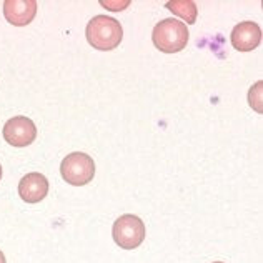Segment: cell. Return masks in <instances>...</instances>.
Segmentation results:
<instances>
[{"label": "cell", "instance_id": "obj_1", "mask_svg": "<svg viewBox=\"0 0 263 263\" xmlns=\"http://www.w3.org/2000/svg\"><path fill=\"white\" fill-rule=\"evenodd\" d=\"M85 37L95 50L108 52L122 44L123 29L115 18L108 15H97L87 24Z\"/></svg>", "mask_w": 263, "mask_h": 263}, {"label": "cell", "instance_id": "obj_2", "mask_svg": "<svg viewBox=\"0 0 263 263\" xmlns=\"http://www.w3.org/2000/svg\"><path fill=\"white\" fill-rule=\"evenodd\" d=\"M189 27L177 18H165L158 22L152 33L154 45L165 53H177L189 44Z\"/></svg>", "mask_w": 263, "mask_h": 263}, {"label": "cell", "instance_id": "obj_3", "mask_svg": "<svg viewBox=\"0 0 263 263\" xmlns=\"http://www.w3.org/2000/svg\"><path fill=\"white\" fill-rule=\"evenodd\" d=\"M60 172L67 183L82 186L93 180L95 162H93V158L88 157L87 154L73 152V154H68V157H65L64 160H62Z\"/></svg>", "mask_w": 263, "mask_h": 263}, {"label": "cell", "instance_id": "obj_4", "mask_svg": "<svg viewBox=\"0 0 263 263\" xmlns=\"http://www.w3.org/2000/svg\"><path fill=\"white\" fill-rule=\"evenodd\" d=\"M112 237L115 243L123 250H135L145 240V223L137 215H122L115 220L112 228Z\"/></svg>", "mask_w": 263, "mask_h": 263}, {"label": "cell", "instance_id": "obj_5", "mask_svg": "<svg viewBox=\"0 0 263 263\" xmlns=\"http://www.w3.org/2000/svg\"><path fill=\"white\" fill-rule=\"evenodd\" d=\"M4 138L13 147H27L37 138V127L29 117H13L4 125Z\"/></svg>", "mask_w": 263, "mask_h": 263}, {"label": "cell", "instance_id": "obj_6", "mask_svg": "<svg viewBox=\"0 0 263 263\" xmlns=\"http://www.w3.org/2000/svg\"><path fill=\"white\" fill-rule=\"evenodd\" d=\"M230 42L235 50L250 52L255 50L261 42V29L255 22H241L233 27Z\"/></svg>", "mask_w": 263, "mask_h": 263}, {"label": "cell", "instance_id": "obj_7", "mask_svg": "<svg viewBox=\"0 0 263 263\" xmlns=\"http://www.w3.org/2000/svg\"><path fill=\"white\" fill-rule=\"evenodd\" d=\"M48 193V180L39 172L27 174L18 182V195L27 203H39Z\"/></svg>", "mask_w": 263, "mask_h": 263}, {"label": "cell", "instance_id": "obj_8", "mask_svg": "<svg viewBox=\"0 0 263 263\" xmlns=\"http://www.w3.org/2000/svg\"><path fill=\"white\" fill-rule=\"evenodd\" d=\"M4 15L7 22L15 27L29 25L37 15V2L35 0H7L4 2Z\"/></svg>", "mask_w": 263, "mask_h": 263}, {"label": "cell", "instance_id": "obj_9", "mask_svg": "<svg viewBox=\"0 0 263 263\" xmlns=\"http://www.w3.org/2000/svg\"><path fill=\"white\" fill-rule=\"evenodd\" d=\"M167 9L177 17H182L189 25L195 24L198 15L197 5L192 0H172V2H167Z\"/></svg>", "mask_w": 263, "mask_h": 263}, {"label": "cell", "instance_id": "obj_10", "mask_svg": "<svg viewBox=\"0 0 263 263\" xmlns=\"http://www.w3.org/2000/svg\"><path fill=\"white\" fill-rule=\"evenodd\" d=\"M261 82H257L252 88L250 92H248V102H250V105L253 110H257L258 114H261Z\"/></svg>", "mask_w": 263, "mask_h": 263}, {"label": "cell", "instance_id": "obj_11", "mask_svg": "<svg viewBox=\"0 0 263 263\" xmlns=\"http://www.w3.org/2000/svg\"><path fill=\"white\" fill-rule=\"evenodd\" d=\"M130 2H102L103 7H108V9H114V10H122L125 9Z\"/></svg>", "mask_w": 263, "mask_h": 263}, {"label": "cell", "instance_id": "obj_12", "mask_svg": "<svg viewBox=\"0 0 263 263\" xmlns=\"http://www.w3.org/2000/svg\"><path fill=\"white\" fill-rule=\"evenodd\" d=\"M0 263H7V261H5V257H4V253H2V250H0Z\"/></svg>", "mask_w": 263, "mask_h": 263}, {"label": "cell", "instance_id": "obj_13", "mask_svg": "<svg viewBox=\"0 0 263 263\" xmlns=\"http://www.w3.org/2000/svg\"><path fill=\"white\" fill-rule=\"evenodd\" d=\"M0 180H2V165H0Z\"/></svg>", "mask_w": 263, "mask_h": 263}, {"label": "cell", "instance_id": "obj_14", "mask_svg": "<svg viewBox=\"0 0 263 263\" xmlns=\"http://www.w3.org/2000/svg\"><path fill=\"white\" fill-rule=\"evenodd\" d=\"M215 263H223V261H215Z\"/></svg>", "mask_w": 263, "mask_h": 263}]
</instances>
